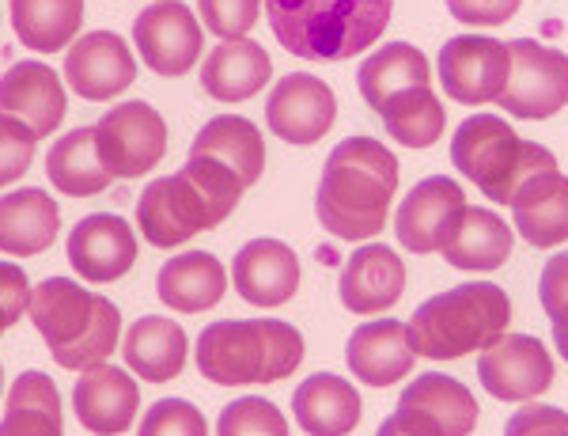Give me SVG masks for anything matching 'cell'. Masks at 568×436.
Here are the masks:
<instances>
[{"label": "cell", "instance_id": "1", "mask_svg": "<svg viewBox=\"0 0 568 436\" xmlns=\"http://www.w3.org/2000/svg\"><path fill=\"white\" fill-rule=\"evenodd\" d=\"M398 190V160L375 138H345L323 163L318 179V224L337 240L368 243L387 224Z\"/></svg>", "mask_w": 568, "mask_h": 436}, {"label": "cell", "instance_id": "2", "mask_svg": "<svg viewBox=\"0 0 568 436\" xmlns=\"http://www.w3.org/2000/svg\"><path fill=\"white\" fill-rule=\"evenodd\" d=\"M394 0H265L273 39L307 61H345L375 47Z\"/></svg>", "mask_w": 568, "mask_h": 436}, {"label": "cell", "instance_id": "3", "mask_svg": "<svg viewBox=\"0 0 568 436\" xmlns=\"http://www.w3.org/2000/svg\"><path fill=\"white\" fill-rule=\"evenodd\" d=\"M27 320L50 345V357L69 372L103 365L122 338L118 307L72 277H50L31 293Z\"/></svg>", "mask_w": 568, "mask_h": 436}, {"label": "cell", "instance_id": "4", "mask_svg": "<svg viewBox=\"0 0 568 436\" xmlns=\"http://www.w3.org/2000/svg\"><path fill=\"white\" fill-rule=\"evenodd\" d=\"M194 357L209 384H277L304 365V334L281 320H220L201 331Z\"/></svg>", "mask_w": 568, "mask_h": 436}, {"label": "cell", "instance_id": "5", "mask_svg": "<svg viewBox=\"0 0 568 436\" xmlns=\"http://www.w3.org/2000/svg\"><path fill=\"white\" fill-rule=\"evenodd\" d=\"M511 300L493 281H466L459 288L436 293L414 312L409 331L417 342V357L459 361L466 353H481L508 331Z\"/></svg>", "mask_w": 568, "mask_h": 436}, {"label": "cell", "instance_id": "6", "mask_svg": "<svg viewBox=\"0 0 568 436\" xmlns=\"http://www.w3.org/2000/svg\"><path fill=\"white\" fill-rule=\"evenodd\" d=\"M452 160L497 205H511V197L519 194V186L527 179H535L538 171L557 168L554 152L535 141L516 138V130L497 114L466 118L459 130H455Z\"/></svg>", "mask_w": 568, "mask_h": 436}, {"label": "cell", "instance_id": "7", "mask_svg": "<svg viewBox=\"0 0 568 436\" xmlns=\"http://www.w3.org/2000/svg\"><path fill=\"white\" fill-rule=\"evenodd\" d=\"M220 221H227V213L186 175V171L155 179V183L144 186L141 202H136V224H141L144 240H149L152 247H168V251L182 247V243L194 240L197 232L216 229Z\"/></svg>", "mask_w": 568, "mask_h": 436}, {"label": "cell", "instance_id": "8", "mask_svg": "<svg viewBox=\"0 0 568 436\" xmlns=\"http://www.w3.org/2000/svg\"><path fill=\"white\" fill-rule=\"evenodd\" d=\"M497 103L527 122L554 118L568 103V53L535 39L508 42V84Z\"/></svg>", "mask_w": 568, "mask_h": 436}, {"label": "cell", "instance_id": "9", "mask_svg": "<svg viewBox=\"0 0 568 436\" xmlns=\"http://www.w3.org/2000/svg\"><path fill=\"white\" fill-rule=\"evenodd\" d=\"M95 152L114 179L149 175L168 152V122L141 99L118 103L95 125Z\"/></svg>", "mask_w": 568, "mask_h": 436}, {"label": "cell", "instance_id": "10", "mask_svg": "<svg viewBox=\"0 0 568 436\" xmlns=\"http://www.w3.org/2000/svg\"><path fill=\"white\" fill-rule=\"evenodd\" d=\"M133 42L152 72L186 77L201 58L205 34L194 20V8H186L182 0H155V4L141 8V16L133 20Z\"/></svg>", "mask_w": 568, "mask_h": 436}, {"label": "cell", "instance_id": "11", "mask_svg": "<svg viewBox=\"0 0 568 436\" xmlns=\"http://www.w3.org/2000/svg\"><path fill=\"white\" fill-rule=\"evenodd\" d=\"M436 69L447 99H455V103H497L504 84H508V42L485 39V34H463V39L444 42Z\"/></svg>", "mask_w": 568, "mask_h": 436}, {"label": "cell", "instance_id": "12", "mask_svg": "<svg viewBox=\"0 0 568 436\" xmlns=\"http://www.w3.org/2000/svg\"><path fill=\"white\" fill-rule=\"evenodd\" d=\"M478 376L497 403H530L554 384V357L535 334H500L481 349Z\"/></svg>", "mask_w": 568, "mask_h": 436}, {"label": "cell", "instance_id": "13", "mask_svg": "<svg viewBox=\"0 0 568 436\" xmlns=\"http://www.w3.org/2000/svg\"><path fill=\"white\" fill-rule=\"evenodd\" d=\"M398 422L414 436H470L478 425V403L459 379L425 372L398 398Z\"/></svg>", "mask_w": 568, "mask_h": 436}, {"label": "cell", "instance_id": "14", "mask_svg": "<svg viewBox=\"0 0 568 436\" xmlns=\"http://www.w3.org/2000/svg\"><path fill=\"white\" fill-rule=\"evenodd\" d=\"M337 118V99L326 80L288 72L265 99V122L284 144H315Z\"/></svg>", "mask_w": 568, "mask_h": 436}, {"label": "cell", "instance_id": "15", "mask_svg": "<svg viewBox=\"0 0 568 436\" xmlns=\"http://www.w3.org/2000/svg\"><path fill=\"white\" fill-rule=\"evenodd\" d=\"M136 80V61L122 34L114 31H91L80 34L65 53V84L72 95L88 103L118 99Z\"/></svg>", "mask_w": 568, "mask_h": 436}, {"label": "cell", "instance_id": "16", "mask_svg": "<svg viewBox=\"0 0 568 436\" xmlns=\"http://www.w3.org/2000/svg\"><path fill=\"white\" fill-rule=\"evenodd\" d=\"M463 209H466V194L455 179L447 175L420 179L406 194V202L398 205V216H394L398 243L414 254H436L444 247L447 235H452Z\"/></svg>", "mask_w": 568, "mask_h": 436}, {"label": "cell", "instance_id": "17", "mask_svg": "<svg viewBox=\"0 0 568 436\" xmlns=\"http://www.w3.org/2000/svg\"><path fill=\"white\" fill-rule=\"evenodd\" d=\"M65 254L80 281L106 285L133 270L136 262V235L122 216L114 213H91L72 224Z\"/></svg>", "mask_w": 568, "mask_h": 436}, {"label": "cell", "instance_id": "18", "mask_svg": "<svg viewBox=\"0 0 568 436\" xmlns=\"http://www.w3.org/2000/svg\"><path fill=\"white\" fill-rule=\"evenodd\" d=\"M65 84L42 61H16L0 77V114L27 125L34 138H50L65 118Z\"/></svg>", "mask_w": 568, "mask_h": 436}, {"label": "cell", "instance_id": "19", "mask_svg": "<svg viewBox=\"0 0 568 436\" xmlns=\"http://www.w3.org/2000/svg\"><path fill=\"white\" fill-rule=\"evenodd\" d=\"M136 406H141V391L133 376L114 365H91L80 372L77 387H72V410L77 422L95 436H118L130 433Z\"/></svg>", "mask_w": 568, "mask_h": 436}, {"label": "cell", "instance_id": "20", "mask_svg": "<svg viewBox=\"0 0 568 436\" xmlns=\"http://www.w3.org/2000/svg\"><path fill=\"white\" fill-rule=\"evenodd\" d=\"M349 372L368 387H390L406 379V372L417 365L414 331L398 320H372L356 326L349 345H345Z\"/></svg>", "mask_w": 568, "mask_h": 436}, {"label": "cell", "instance_id": "21", "mask_svg": "<svg viewBox=\"0 0 568 436\" xmlns=\"http://www.w3.org/2000/svg\"><path fill=\"white\" fill-rule=\"evenodd\" d=\"M402 293H406V262L383 243H364L361 251H353L337 281V296L353 315L390 312Z\"/></svg>", "mask_w": 568, "mask_h": 436}, {"label": "cell", "instance_id": "22", "mask_svg": "<svg viewBox=\"0 0 568 436\" xmlns=\"http://www.w3.org/2000/svg\"><path fill=\"white\" fill-rule=\"evenodd\" d=\"M235 293L254 307H281L300 288V258L281 240H251L232 262Z\"/></svg>", "mask_w": 568, "mask_h": 436}, {"label": "cell", "instance_id": "23", "mask_svg": "<svg viewBox=\"0 0 568 436\" xmlns=\"http://www.w3.org/2000/svg\"><path fill=\"white\" fill-rule=\"evenodd\" d=\"M508 209L516 232L530 247L549 251L568 240V179L561 175V168L538 171L535 179H527Z\"/></svg>", "mask_w": 568, "mask_h": 436}, {"label": "cell", "instance_id": "24", "mask_svg": "<svg viewBox=\"0 0 568 436\" xmlns=\"http://www.w3.org/2000/svg\"><path fill=\"white\" fill-rule=\"evenodd\" d=\"M227 293V274L209 251H182L175 258L163 262V270L155 274V296L163 300V307L171 312H209L216 307Z\"/></svg>", "mask_w": 568, "mask_h": 436}, {"label": "cell", "instance_id": "25", "mask_svg": "<svg viewBox=\"0 0 568 436\" xmlns=\"http://www.w3.org/2000/svg\"><path fill=\"white\" fill-rule=\"evenodd\" d=\"M61 213L58 202L42 186L12 190L0 197V254L31 258L58 240Z\"/></svg>", "mask_w": 568, "mask_h": 436}, {"label": "cell", "instance_id": "26", "mask_svg": "<svg viewBox=\"0 0 568 436\" xmlns=\"http://www.w3.org/2000/svg\"><path fill=\"white\" fill-rule=\"evenodd\" d=\"M511 235L508 224L500 221L493 209H478V205H466L455 221L452 235L444 240L439 254L447 258V266L466 270V274H489L508 262L511 254Z\"/></svg>", "mask_w": 568, "mask_h": 436}, {"label": "cell", "instance_id": "27", "mask_svg": "<svg viewBox=\"0 0 568 436\" xmlns=\"http://www.w3.org/2000/svg\"><path fill=\"white\" fill-rule=\"evenodd\" d=\"M292 414L311 436H349L361 425V395L349 379L315 372L292 395Z\"/></svg>", "mask_w": 568, "mask_h": 436}, {"label": "cell", "instance_id": "28", "mask_svg": "<svg viewBox=\"0 0 568 436\" xmlns=\"http://www.w3.org/2000/svg\"><path fill=\"white\" fill-rule=\"evenodd\" d=\"M270 77H273V61L254 39L220 42L205 58V65H201V88L213 99H224V103L254 99L270 84Z\"/></svg>", "mask_w": 568, "mask_h": 436}, {"label": "cell", "instance_id": "29", "mask_svg": "<svg viewBox=\"0 0 568 436\" xmlns=\"http://www.w3.org/2000/svg\"><path fill=\"white\" fill-rule=\"evenodd\" d=\"M186 331L175 320H163V315H144L125 331L122 357L136 376L149 379V384H168L186 368Z\"/></svg>", "mask_w": 568, "mask_h": 436}, {"label": "cell", "instance_id": "30", "mask_svg": "<svg viewBox=\"0 0 568 436\" xmlns=\"http://www.w3.org/2000/svg\"><path fill=\"white\" fill-rule=\"evenodd\" d=\"M190 156H209L224 163L243 186H254L265 171V141L240 114H220L201 125V133L190 144Z\"/></svg>", "mask_w": 568, "mask_h": 436}, {"label": "cell", "instance_id": "31", "mask_svg": "<svg viewBox=\"0 0 568 436\" xmlns=\"http://www.w3.org/2000/svg\"><path fill=\"white\" fill-rule=\"evenodd\" d=\"M356 88H361L364 103L372 111H379L394 95L414 92V88H433V69H428V58L417 47H409V42H387V47H379L361 65Z\"/></svg>", "mask_w": 568, "mask_h": 436}, {"label": "cell", "instance_id": "32", "mask_svg": "<svg viewBox=\"0 0 568 436\" xmlns=\"http://www.w3.org/2000/svg\"><path fill=\"white\" fill-rule=\"evenodd\" d=\"M0 436H65L58 384L45 372H23L12 379Z\"/></svg>", "mask_w": 568, "mask_h": 436}, {"label": "cell", "instance_id": "33", "mask_svg": "<svg viewBox=\"0 0 568 436\" xmlns=\"http://www.w3.org/2000/svg\"><path fill=\"white\" fill-rule=\"evenodd\" d=\"M45 175H50L53 190L69 197H91L103 194L114 183V175L103 168L95 152V125H84V130L65 133L45 156Z\"/></svg>", "mask_w": 568, "mask_h": 436}, {"label": "cell", "instance_id": "34", "mask_svg": "<svg viewBox=\"0 0 568 436\" xmlns=\"http://www.w3.org/2000/svg\"><path fill=\"white\" fill-rule=\"evenodd\" d=\"M84 0H12V31L27 50L58 53L77 42Z\"/></svg>", "mask_w": 568, "mask_h": 436}, {"label": "cell", "instance_id": "35", "mask_svg": "<svg viewBox=\"0 0 568 436\" xmlns=\"http://www.w3.org/2000/svg\"><path fill=\"white\" fill-rule=\"evenodd\" d=\"M387 125V133L406 149H433L444 133V103L436 99L433 88H414V92H402L387 99V103L375 111Z\"/></svg>", "mask_w": 568, "mask_h": 436}, {"label": "cell", "instance_id": "36", "mask_svg": "<svg viewBox=\"0 0 568 436\" xmlns=\"http://www.w3.org/2000/svg\"><path fill=\"white\" fill-rule=\"evenodd\" d=\"M216 436H288V422L270 398H235L220 410Z\"/></svg>", "mask_w": 568, "mask_h": 436}, {"label": "cell", "instance_id": "37", "mask_svg": "<svg viewBox=\"0 0 568 436\" xmlns=\"http://www.w3.org/2000/svg\"><path fill=\"white\" fill-rule=\"evenodd\" d=\"M197 12L216 39L235 42V39H246L251 27L258 23L262 0H197Z\"/></svg>", "mask_w": 568, "mask_h": 436}, {"label": "cell", "instance_id": "38", "mask_svg": "<svg viewBox=\"0 0 568 436\" xmlns=\"http://www.w3.org/2000/svg\"><path fill=\"white\" fill-rule=\"evenodd\" d=\"M141 436H209L205 414L186 398H163L141 422Z\"/></svg>", "mask_w": 568, "mask_h": 436}, {"label": "cell", "instance_id": "39", "mask_svg": "<svg viewBox=\"0 0 568 436\" xmlns=\"http://www.w3.org/2000/svg\"><path fill=\"white\" fill-rule=\"evenodd\" d=\"M34 144H39V138L27 125L0 114V186H12L16 179L27 175L34 160Z\"/></svg>", "mask_w": 568, "mask_h": 436}, {"label": "cell", "instance_id": "40", "mask_svg": "<svg viewBox=\"0 0 568 436\" xmlns=\"http://www.w3.org/2000/svg\"><path fill=\"white\" fill-rule=\"evenodd\" d=\"M504 436H568V414L561 406L527 403L508 417Z\"/></svg>", "mask_w": 568, "mask_h": 436}, {"label": "cell", "instance_id": "41", "mask_svg": "<svg viewBox=\"0 0 568 436\" xmlns=\"http://www.w3.org/2000/svg\"><path fill=\"white\" fill-rule=\"evenodd\" d=\"M31 293L34 288L23 270L16 262H0V334L23 320L31 307Z\"/></svg>", "mask_w": 568, "mask_h": 436}, {"label": "cell", "instance_id": "42", "mask_svg": "<svg viewBox=\"0 0 568 436\" xmlns=\"http://www.w3.org/2000/svg\"><path fill=\"white\" fill-rule=\"evenodd\" d=\"M524 0H447V12L466 27H500L519 12Z\"/></svg>", "mask_w": 568, "mask_h": 436}, {"label": "cell", "instance_id": "43", "mask_svg": "<svg viewBox=\"0 0 568 436\" xmlns=\"http://www.w3.org/2000/svg\"><path fill=\"white\" fill-rule=\"evenodd\" d=\"M538 300H542L546 315L568 304V251L554 254L542 266V281H538Z\"/></svg>", "mask_w": 568, "mask_h": 436}, {"label": "cell", "instance_id": "44", "mask_svg": "<svg viewBox=\"0 0 568 436\" xmlns=\"http://www.w3.org/2000/svg\"><path fill=\"white\" fill-rule=\"evenodd\" d=\"M549 326H554L557 353H561V361L568 365V304H565V307H557V312H549Z\"/></svg>", "mask_w": 568, "mask_h": 436}, {"label": "cell", "instance_id": "45", "mask_svg": "<svg viewBox=\"0 0 568 436\" xmlns=\"http://www.w3.org/2000/svg\"><path fill=\"white\" fill-rule=\"evenodd\" d=\"M375 436H414V433H409L406 425L398 422V414H390L387 422L379 425V433H375Z\"/></svg>", "mask_w": 568, "mask_h": 436}, {"label": "cell", "instance_id": "46", "mask_svg": "<svg viewBox=\"0 0 568 436\" xmlns=\"http://www.w3.org/2000/svg\"><path fill=\"white\" fill-rule=\"evenodd\" d=\"M0 391H4V372H0Z\"/></svg>", "mask_w": 568, "mask_h": 436}]
</instances>
